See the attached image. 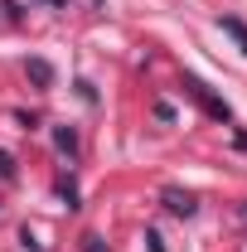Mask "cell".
<instances>
[{"label":"cell","mask_w":247,"mask_h":252,"mask_svg":"<svg viewBox=\"0 0 247 252\" xmlns=\"http://www.w3.org/2000/svg\"><path fill=\"white\" fill-rule=\"evenodd\" d=\"M218 25H223V30L233 34V39H238V49H243V54H247V25H243V20H233V15H223Z\"/></svg>","instance_id":"cell-3"},{"label":"cell","mask_w":247,"mask_h":252,"mask_svg":"<svg viewBox=\"0 0 247 252\" xmlns=\"http://www.w3.org/2000/svg\"><path fill=\"white\" fill-rule=\"evenodd\" d=\"M54 146L73 156V151H78V131H73V126H59V131H54Z\"/></svg>","instance_id":"cell-4"},{"label":"cell","mask_w":247,"mask_h":252,"mask_svg":"<svg viewBox=\"0 0 247 252\" xmlns=\"http://www.w3.org/2000/svg\"><path fill=\"white\" fill-rule=\"evenodd\" d=\"M185 93L194 97V102H199V107H204V112H209L214 122H233V107H228L223 97H214V93H209V83H199L194 73H189V78H185Z\"/></svg>","instance_id":"cell-1"},{"label":"cell","mask_w":247,"mask_h":252,"mask_svg":"<svg viewBox=\"0 0 247 252\" xmlns=\"http://www.w3.org/2000/svg\"><path fill=\"white\" fill-rule=\"evenodd\" d=\"M59 194L68 199V209H78V185H73V180H59Z\"/></svg>","instance_id":"cell-6"},{"label":"cell","mask_w":247,"mask_h":252,"mask_svg":"<svg viewBox=\"0 0 247 252\" xmlns=\"http://www.w3.org/2000/svg\"><path fill=\"white\" fill-rule=\"evenodd\" d=\"M160 199H165V209H170V214H175V219H194V209H199V199H194V194H189V189H165V194H160Z\"/></svg>","instance_id":"cell-2"},{"label":"cell","mask_w":247,"mask_h":252,"mask_svg":"<svg viewBox=\"0 0 247 252\" xmlns=\"http://www.w3.org/2000/svg\"><path fill=\"white\" fill-rule=\"evenodd\" d=\"M146 252H165V243H160V233H146Z\"/></svg>","instance_id":"cell-9"},{"label":"cell","mask_w":247,"mask_h":252,"mask_svg":"<svg viewBox=\"0 0 247 252\" xmlns=\"http://www.w3.org/2000/svg\"><path fill=\"white\" fill-rule=\"evenodd\" d=\"M238 214H243V223H247V204H243V209H238Z\"/></svg>","instance_id":"cell-10"},{"label":"cell","mask_w":247,"mask_h":252,"mask_svg":"<svg viewBox=\"0 0 247 252\" xmlns=\"http://www.w3.org/2000/svg\"><path fill=\"white\" fill-rule=\"evenodd\" d=\"M0 180H15V160L5 156V151H0Z\"/></svg>","instance_id":"cell-8"},{"label":"cell","mask_w":247,"mask_h":252,"mask_svg":"<svg viewBox=\"0 0 247 252\" xmlns=\"http://www.w3.org/2000/svg\"><path fill=\"white\" fill-rule=\"evenodd\" d=\"M30 78L39 83V88H49V83H54V68H49L44 59H30Z\"/></svg>","instance_id":"cell-5"},{"label":"cell","mask_w":247,"mask_h":252,"mask_svg":"<svg viewBox=\"0 0 247 252\" xmlns=\"http://www.w3.org/2000/svg\"><path fill=\"white\" fill-rule=\"evenodd\" d=\"M83 252H107V243H102L97 233H88V238H83Z\"/></svg>","instance_id":"cell-7"},{"label":"cell","mask_w":247,"mask_h":252,"mask_svg":"<svg viewBox=\"0 0 247 252\" xmlns=\"http://www.w3.org/2000/svg\"><path fill=\"white\" fill-rule=\"evenodd\" d=\"M49 5H68V0H49Z\"/></svg>","instance_id":"cell-11"}]
</instances>
